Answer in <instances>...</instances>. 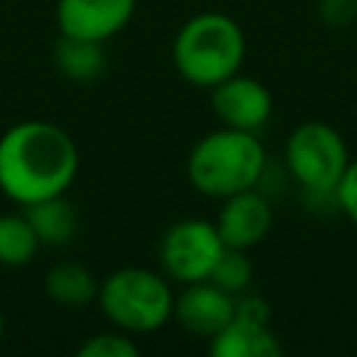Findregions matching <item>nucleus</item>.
I'll list each match as a JSON object with an SVG mask.
<instances>
[{"mask_svg":"<svg viewBox=\"0 0 357 357\" xmlns=\"http://www.w3.org/2000/svg\"><path fill=\"white\" fill-rule=\"evenodd\" d=\"M251 279H254V268H251V259L245 251L240 248H223L218 265L212 268L209 273V282H215L218 287H223L226 293L231 296H240L251 287Z\"/></svg>","mask_w":357,"mask_h":357,"instance_id":"dca6fc26","label":"nucleus"},{"mask_svg":"<svg viewBox=\"0 0 357 357\" xmlns=\"http://www.w3.org/2000/svg\"><path fill=\"white\" fill-rule=\"evenodd\" d=\"M100 282L78 259H61L45 273V293L61 307H84L98 298Z\"/></svg>","mask_w":357,"mask_h":357,"instance_id":"ddd939ff","label":"nucleus"},{"mask_svg":"<svg viewBox=\"0 0 357 357\" xmlns=\"http://www.w3.org/2000/svg\"><path fill=\"white\" fill-rule=\"evenodd\" d=\"M209 100H212L215 117L223 126L254 131V134L271 120V112H273V98L268 86L243 73H234L220 84H215Z\"/></svg>","mask_w":357,"mask_h":357,"instance_id":"0eeeda50","label":"nucleus"},{"mask_svg":"<svg viewBox=\"0 0 357 357\" xmlns=\"http://www.w3.org/2000/svg\"><path fill=\"white\" fill-rule=\"evenodd\" d=\"M78 176L73 137L47 120H22L0 134V192L28 206L61 195Z\"/></svg>","mask_w":357,"mask_h":357,"instance_id":"f257e3e1","label":"nucleus"},{"mask_svg":"<svg viewBox=\"0 0 357 357\" xmlns=\"http://www.w3.org/2000/svg\"><path fill=\"white\" fill-rule=\"evenodd\" d=\"M53 59L61 75H67L70 81H95L103 67H106V50L103 42H92V39H78V36H59L56 47H53Z\"/></svg>","mask_w":357,"mask_h":357,"instance_id":"4468645a","label":"nucleus"},{"mask_svg":"<svg viewBox=\"0 0 357 357\" xmlns=\"http://www.w3.org/2000/svg\"><path fill=\"white\" fill-rule=\"evenodd\" d=\"M237 296L226 293L209 279L181 284L178 296L173 298V318L178 326L195 337H215L231 318H234Z\"/></svg>","mask_w":357,"mask_h":357,"instance_id":"6e6552de","label":"nucleus"},{"mask_svg":"<svg viewBox=\"0 0 357 357\" xmlns=\"http://www.w3.org/2000/svg\"><path fill=\"white\" fill-rule=\"evenodd\" d=\"M271 226H273V209H271L268 198L262 192H257V187L223 198L218 218H215V229H218L223 245L240 248V251L259 245L265 240V234L271 231Z\"/></svg>","mask_w":357,"mask_h":357,"instance_id":"9d476101","label":"nucleus"},{"mask_svg":"<svg viewBox=\"0 0 357 357\" xmlns=\"http://www.w3.org/2000/svg\"><path fill=\"white\" fill-rule=\"evenodd\" d=\"M335 204H337V209H343V215L357 226V156L349 159V165H346L340 181H337Z\"/></svg>","mask_w":357,"mask_h":357,"instance_id":"a211bd4d","label":"nucleus"},{"mask_svg":"<svg viewBox=\"0 0 357 357\" xmlns=\"http://www.w3.org/2000/svg\"><path fill=\"white\" fill-rule=\"evenodd\" d=\"M134 8L137 0H59L56 3L59 33L106 42L131 22Z\"/></svg>","mask_w":357,"mask_h":357,"instance_id":"1a4fd4ad","label":"nucleus"},{"mask_svg":"<svg viewBox=\"0 0 357 357\" xmlns=\"http://www.w3.org/2000/svg\"><path fill=\"white\" fill-rule=\"evenodd\" d=\"M318 14L326 25L340 28V25H349L357 20V6H354V0H321Z\"/></svg>","mask_w":357,"mask_h":357,"instance_id":"6ab92c4d","label":"nucleus"},{"mask_svg":"<svg viewBox=\"0 0 357 357\" xmlns=\"http://www.w3.org/2000/svg\"><path fill=\"white\" fill-rule=\"evenodd\" d=\"M3 335H6V318H3V310H0V340H3Z\"/></svg>","mask_w":357,"mask_h":357,"instance_id":"aec40b11","label":"nucleus"},{"mask_svg":"<svg viewBox=\"0 0 357 357\" xmlns=\"http://www.w3.org/2000/svg\"><path fill=\"white\" fill-rule=\"evenodd\" d=\"M268 167V153L254 131L220 126L201 137L187 156L190 184L209 198H229L254 190Z\"/></svg>","mask_w":357,"mask_h":357,"instance_id":"f03ea898","label":"nucleus"},{"mask_svg":"<svg viewBox=\"0 0 357 357\" xmlns=\"http://www.w3.org/2000/svg\"><path fill=\"white\" fill-rule=\"evenodd\" d=\"M243 59V28L220 11H201L190 17L173 39V64L178 75L201 89H212L223 78L240 73Z\"/></svg>","mask_w":357,"mask_h":357,"instance_id":"7ed1b4c3","label":"nucleus"},{"mask_svg":"<svg viewBox=\"0 0 357 357\" xmlns=\"http://www.w3.org/2000/svg\"><path fill=\"white\" fill-rule=\"evenodd\" d=\"M223 240L212 220L184 218L167 226L159 240V268L170 282L190 284L209 279L223 254Z\"/></svg>","mask_w":357,"mask_h":357,"instance_id":"423d86ee","label":"nucleus"},{"mask_svg":"<svg viewBox=\"0 0 357 357\" xmlns=\"http://www.w3.org/2000/svg\"><path fill=\"white\" fill-rule=\"evenodd\" d=\"M22 212L31 220L39 243L47 248H61V245L73 243V237L78 234V212L67 201V192L33 201V204L22 206Z\"/></svg>","mask_w":357,"mask_h":357,"instance_id":"f8f14e48","label":"nucleus"},{"mask_svg":"<svg viewBox=\"0 0 357 357\" xmlns=\"http://www.w3.org/2000/svg\"><path fill=\"white\" fill-rule=\"evenodd\" d=\"M354 6H357V0H354ZM354 22H357V20H354Z\"/></svg>","mask_w":357,"mask_h":357,"instance_id":"412c9836","label":"nucleus"},{"mask_svg":"<svg viewBox=\"0 0 357 357\" xmlns=\"http://www.w3.org/2000/svg\"><path fill=\"white\" fill-rule=\"evenodd\" d=\"M349 159L343 134L321 120L296 126L284 142V165L310 198H335Z\"/></svg>","mask_w":357,"mask_h":357,"instance_id":"39448f33","label":"nucleus"},{"mask_svg":"<svg viewBox=\"0 0 357 357\" xmlns=\"http://www.w3.org/2000/svg\"><path fill=\"white\" fill-rule=\"evenodd\" d=\"M209 351L215 357H279L282 343L271 324H257L245 318H231L215 337H209Z\"/></svg>","mask_w":357,"mask_h":357,"instance_id":"9b49d317","label":"nucleus"},{"mask_svg":"<svg viewBox=\"0 0 357 357\" xmlns=\"http://www.w3.org/2000/svg\"><path fill=\"white\" fill-rule=\"evenodd\" d=\"M137 354H139V346L123 329L98 332L78 346V357H137Z\"/></svg>","mask_w":357,"mask_h":357,"instance_id":"f3484780","label":"nucleus"},{"mask_svg":"<svg viewBox=\"0 0 357 357\" xmlns=\"http://www.w3.org/2000/svg\"><path fill=\"white\" fill-rule=\"evenodd\" d=\"M42 248L25 212H0V265L22 268Z\"/></svg>","mask_w":357,"mask_h":357,"instance_id":"2eb2a0df","label":"nucleus"},{"mask_svg":"<svg viewBox=\"0 0 357 357\" xmlns=\"http://www.w3.org/2000/svg\"><path fill=\"white\" fill-rule=\"evenodd\" d=\"M173 298L176 293L165 273L142 265H123L100 282L95 301L114 329L151 335L173 318Z\"/></svg>","mask_w":357,"mask_h":357,"instance_id":"20e7f679","label":"nucleus"}]
</instances>
